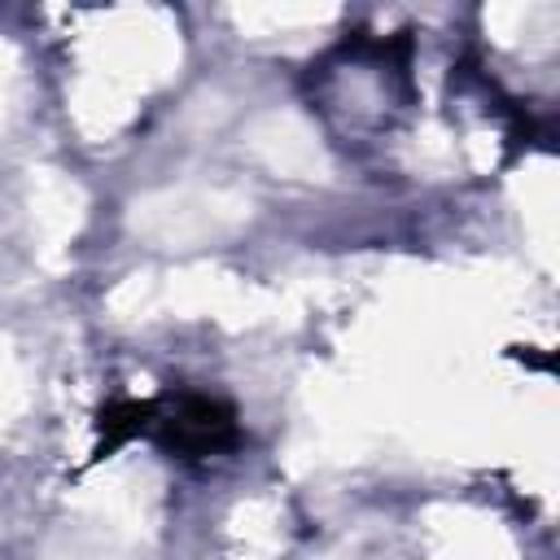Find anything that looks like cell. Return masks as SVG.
<instances>
[{
	"label": "cell",
	"mask_w": 560,
	"mask_h": 560,
	"mask_svg": "<svg viewBox=\"0 0 560 560\" xmlns=\"http://www.w3.org/2000/svg\"><path fill=\"white\" fill-rule=\"evenodd\" d=\"M149 433L158 438L162 451H171L179 459H206V455L232 451L241 442V420H236L232 402H223V398L179 394L166 411L153 407Z\"/></svg>",
	"instance_id": "obj_1"
},
{
	"label": "cell",
	"mask_w": 560,
	"mask_h": 560,
	"mask_svg": "<svg viewBox=\"0 0 560 560\" xmlns=\"http://www.w3.org/2000/svg\"><path fill=\"white\" fill-rule=\"evenodd\" d=\"M149 424H153V402H136V398L105 402L96 411V459H105L109 451H118L136 433H149Z\"/></svg>",
	"instance_id": "obj_2"
}]
</instances>
